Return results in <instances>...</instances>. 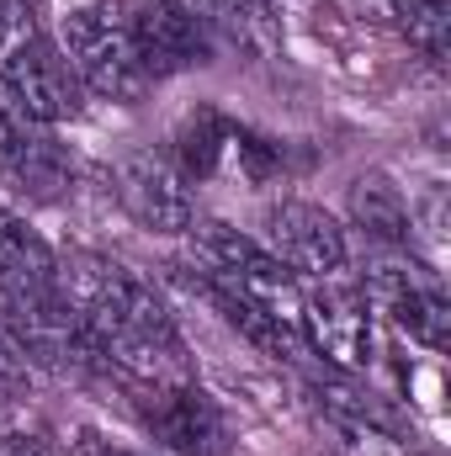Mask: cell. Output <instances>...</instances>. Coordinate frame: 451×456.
Segmentation results:
<instances>
[{"instance_id": "8992f818", "label": "cell", "mask_w": 451, "mask_h": 456, "mask_svg": "<svg viewBox=\"0 0 451 456\" xmlns=\"http://www.w3.org/2000/svg\"><path fill=\"white\" fill-rule=\"evenodd\" d=\"M127 27H133V48H138V64L149 80H170V75L213 59V21L176 0L127 5Z\"/></svg>"}, {"instance_id": "3957f363", "label": "cell", "mask_w": 451, "mask_h": 456, "mask_svg": "<svg viewBox=\"0 0 451 456\" xmlns=\"http://www.w3.org/2000/svg\"><path fill=\"white\" fill-rule=\"evenodd\" d=\"M144 430L176 456H228V425L197 382L176 387H127Z\"/></svg>"}, {"instance_id": "30bf717a", "label": "cell", "mask_w": 451, "mask_h": 456, "mask_svg": "<svg viewBox=\"0 0 451 456\" xmlns=\"http://www.w3.org/2000/svg\"><path fill=\"white\" fill-rule=\"evenodd\" d=\"M350 218L372 244H388V249H409V239H414V213H409L404 191L393 186V175H382V170H366L350 181Z\"/></svg>"}, {"instance_id": "8fae6325", "label": "cell", "mask_w": 451, "mask_h": 456, "mask_svg": "<svg viewBox=\"0 0 451 456\" xmlns=\"http://www.w3.org/2000/svg\"><path fill=\"white\" fill-rule=\"evenodd\" d=\"M228 143H234V127H228L218 112H192L181 127H176V170L186 175V181H202V175H213L218 170V159L228 154Z\"/></svg>"}, {"instance_id": "9a60e30c", "label": "cell", "mask_w": 451, "mask_h": 456, "mask_svg": "<svg viewBox=\"0 0 451 456\" xmlns=\"http://www.w3.org/2000/svg\"><path fill=\"white\" fill-rule=\"evenodd\" d=\"M176 5H186V11H197L208 21H228V0H176Z\"/></svg>"}, {"instance_id": "ba28073f", "label": "cell", "mask_w": 451, "mask_h": 456, "mask_svg": "<svg viewBox=\"0 0 451 456\" xmlns=\"http://www.w3.org/2000/svg\"><path fill=\"white\" fill-rule=\"evenodd\" d=\"M303 345L330 371H361L372 345V314L356 287H335V276L308 297L303 292Z\"/></svg>"}, {"instance_id": "7a4b0ae2", "label": "cell", "mask_w": 451, "mask_h": 456, "mask_svg": "<svg viewBox=\"0 0 451 456\" xmlns=\"http://www.w3.org/2000/svg\"><path fill=\"white\" fill-rule=\"evenodd\" d=\"M366 308H377L398 335H409L425 350H447L451 340V303L441 292V276L430 265L382 255L366 265Z\"/></svg>"}, {"instance_id": "2e32d148", "label": "cell", "mask_w": 451, "mask_h": 456, "mask_svg": "<svg viewBox=\"0 0 451 456\" xmlns=\"http://www.w3.org/2000/svg\"><path fill=\"white\" fill-rule=\"evenodd\" d=\"M16 21H21V16H16V5H11V0H0V48H11V37H16Z\"/></svg>"}, {"instance_id": "9c48e42d", "label": "cell", "mask_w": 451, "mask_h": 456, "mask_svg": "<svg viewBox=\"0 0 451 456\" xmlns=\"http://www.w3.org/2000/svg\"><path fill=\"white\" fill-rule=\"evenodd\" d=\"M266 228H271V255L287 271H303V276H319V281L345 271V228L324 208H314V202H276Z\"/></svg>"}, {"instance_id": "5bb4252c", "label": "cell", "mask_w": 451, "mask_h": 456, "mask_svg": "<svg viewBox=\"0 0 451 456\" xmlns=\"http://www.w3.org/2000/svg\"><path fill=\"white\" fill-rule=\"evenodd\" d=\"M0 377H11L16 387L32 377V355H27V345L16 340V330L0 319Z\"/></svg>"}, {"instance_id": "52a82bcc", "label": "cell", "mask_w": 451, "mask_h": 456, "mask_svg": "<svg viewBox=\"0 0 451 456\" xmlns=\"http://www.w3.org/2000/svg\"><path fill=\"white\" fill-rule=\"evenodd\" d=\"M5 80L16 86L21 107L32 112L37 127H59V122H75L86 107V86L75 75V64L64 59L59 43L27 32L11 43V64H5Z\"/></svg>"}, {"instance_id": "7c38bea8", "label": "cell", "mask_w": 451, "mask_h": 456, "mask_svg": "<svg viewBox=\"0 0 451 456\" xmlns=\"http://www.w3.org/2000/svg\"><path fill=\"white\" fill-rule=\"evenodd\" d=\"M372 11L382 16V21H393L425 59H447V0H372Z\"/></svg>"}, {"instance_id": "5b68a950", "label": "cell", "mask_w": 451, "mask_h": 456, "mask_svg": "<svg viewBox=\"0 0 451 456\" xmlns=\"http://www.w3.org/2000/svg\"><path fill=\"white\" fill-rule=\"evenodd\" d=\"M59 297H64V287H59V255L21 224L16 213L0 208V319L11 330H21L27 319H37Z\"/></svg>"}, {"instance_id": "6da1fadb", "label": "cell", "mask_w": 451, "mask_h": 456, "mask_svg": "<svg viewBox=\"0 0 451 456\" xmlns=\"http://www.w3.org/2000/svg\"><path fill=\"white\" fill-rule=\"evenodd\" d=\"M64 59L75 64L80 86L133 107L144 91H149V75L138 64V48H133V27H127V5L117 0H91L80 11H70L64 21Z\"/></svg>"}, {"instance_id": "e0dca14e", "label": "cell", "mask_w": 451, "mask_h": 456, "mask_svg": "<svg viewBox=\"0 0 451 456\" xmlns=\"http://www.w3.org/2000/svg\"><path fill=\"white\" fill-rule=\"evenodd\" d=\"M75 456H127V452H112V446H102V441H86Z\"/></svg>"}, {"instance_id": "277c9868", "label": "cell", "mask_w": 451, "mask_h": 456, "mask_svg": "<svg viewBox=\"0 0 451 456\" xmlns=\"http://www.w3.org/2000/svg\"><path fill=\"white\" fill-rule=\"evenodd\" d=\"M112 191L122 202V213L149 233H186L197 208H192V191H186V175L154 154V149H127L112 159Z\"/></svg>"}, {"instance_id": "4fadbf2b", "label": "cell", "mask_w": 451, "mask_h": 456, "mask_svg": "<svg viewBox=\"0 0 451 456\" xmlns=\"http://www.w3.org/2000/svg\"><path fill=\"white\" fill-rule=\"evenodd\" d=\"M37 133H43V127L32 122V112H27V107H21L16 86L0 75V159H5V154H16V149H21L27 138H37Z\"/></svg>"}]
</instances>
